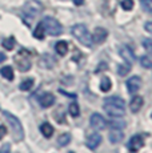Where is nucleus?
<instances>
[{
  "label": "nucleus",
  "instance_id": "f257e3e1",
  "mask_svg": "<svg viewBox=\"0 0 152 153\" xmlns=\"http://www.w3.org/2000/svg\"><path fill=\"white\" fill-rule=\"evenodd\" d=\"M104 111L111 117H123L125 113V101L121 97L112 96L104 100Z\"/></svg>",
  "mask_w": 152,
  "mask_h": 153
},
{
  "label": "nucleus",
  "instance_id": "f03ea898",
  "mask_svg": "<svg viewBox=\"0 0 152 153\" xmlns=\"http://www.w3.org/2000/svg\"><path fill=\"white\" fill-rule=\"evenodd\" d=\"M4 119L7 120V123L10 124L11 129H12L13 139L16 141H22L24 139V129H23L22 124H20L19 119L16 116H13L12 113H10V112H4Z\"/></svg>",
  "mask_w": 152,
  "mask_h": 153
},
{
  "label": "nucleus",
  "instance_id": "7ed1b4c3",
  "mask_svg": "<svg viewBox=\"0 0 152 153\" xmlns=\"http://www.w3.org/2000/svg\"><path fill=\"white\" fill-rule=\"evenodd\" d=\"M72 35L79 40L83 45L91 47L92 45V35L88 32V29L84 24H76L72 27Z\"/></svg>",
  "mask_w": 152,
  "mask_h": 153
},
{
  "label": "nucleus",
  "instance_id": "20e7f679",
  "mask_svg": "<svg viewBox=\"0 0 152 153\" xmlns=\"http://www.w3.org/2000/svg\"><path fill=\"white\" fill-rule=\"evenodd\" d=\"M15 63L16 67L19 68L20 72H27L31 68V56L30 52L27 49H22L17 52V55L15 56Z\"/></svg>",
  "mask_w": 152,
  "mask_h": 153
},
{
  "label": "nucleus",
  "instance_id": "39448f33",
  "mask_svg": "<svg viewBox=\"0 0 152 153\" xmlns=\"http://www.w3.org/2000/svg\"><path fill=\"white\" fill-rule=\"evenodd\" d=\"M42 24L45 29V33L51 35V36H57V35H60L63 32L61 24L56 19H54V17H44Z\"/></svg>",
  "mask_w": 152,
  "mask_h": 153
},
{
  "label": "nucleus",
  "instance_id": "423d86ee",
  "mask_svg": "<svg viewBox=\"0 0 152 153\" xmlns=\"http://www.w3.org/2000/svg\"><path fill=\"white\" fill-rule=\"evenodd\" d=\"M89 124H91V126L95 131H103L107 126V123H106V120H104V117L99 113L92 114L91 119H89Z\"/></svg>",
  "mask_w": 152,
  "mask_h": 153
},
{
  "label": "nucleus",
  "instance_id": "0eeeda50",
  "mask_svg": "<svg viewBox=\"0 0 152 153\" xmlns=\"http://www.w3.org/2000/svg\"><path fill=\"white\" fill-rule=\"evenodd\" d=\"M143 145H144L143 136H140V134H135V136L131 137L130 143H128V149H130L131 152H137L139 149L143 148Z\"/></svg>",
  "mask_w": 152,
  "mask_h": 153
},
{
  "label": "nucleus",
  "instance_id": "6e6552de",
  "mask_svg": "<svg viewBox=\"0 0 152 153\" xmlns=\"http://www.w3.org/2000/svg\"><path fill=\"white\" fill-rule=\"evenodd\" d=\"M142 87V79L139 76H132L127 80V89L130 93H135Z\"/></svg>",
  "mask_w": 152,
  "mask_h": 153
},
{
  "label": "nucleus",
  "instance_id": "1a4fd4ad",
  "mask_svg": "<svg viewBox=\"0 0 152 153\" xmlns=\"http://www.w3.org/2000/svg\"><path fill=\"white\" fill-rule=\"evenodd\" d=\"M120 55L121 57L125 60V63L130 64V65H132L133 61H135V55H133V51L130 48L128 45H123L120 48Z\"/></svg>",
  "mask_w": 152,
  "mask_h": 153
},
{
  "label": "nucleus",
  "instance_id": "9d476101",
  "mask_svg": "<svg viewBox=\"0 0 152 153\" xmlns=\"http://www.w3.org/2000/svg\"><path fill=\"white\" fill-rule=\"evenodd\" d=\"M107 36H108V32H107L104 28H100V27H99V28H96L95 31H93V33H92V42L100 44V43L106 42Z\"/></svg>",
  "mask_w": 152,
  "mask_h": 153
},
{
  "label": "nucleus",
  "instance_id": "9b49d317",
  "mask_svg": "<svg viewBox=\"0 0 152 153\" xmlns=\"http://www.w3.org/2000/svg\"><path fill=\"white\" fill-rule=\"evenodd\" d=\"M101 136L99 133H92L87 137V146L89 149H96L101 144Z\"/></svg>",
  "mask_w": 152,
  "mask_h": 153
},
{
  "label": "nucleus",
  "instance_id": "f8f14e48",
  "mask_svg": "<svg viewBox=\"0 0 152 153\" xmlns=\"http://www.w3.org/2000/svg\"><path fill=\"white\" fill-rule=\"evenodd\" d=\"M143 104H144V100H143L142 96H135V97L131 100L130 108H131V111H132L133 113H137V112L142 109Z\"/></svg>",
  "mask_w": 152,
  "mask_h": 153
},
{
  "label": "nucleus",
  "instance_id": "ddd939ff",
  "mask_svg": "<svg viewBox=\"0 0 152 153\" xmlns=\"http://www.w3.org/2000/svg\"><path fill=\"white\" fill-rule=\"evenodd\" d=\"M39 102L43 108H48V107H52L55 102V96L52 93H44L42 97L39 99Z\"/></svg>",
  "mask_w": 152,
  "mask_h": 153
},
{
  "label": "nucleus",
  "instance_id": "4468645a",
  "mask_svg": "<svg viewBox=\"0 0 152 153\" xmlns=\"http://www.w3.org/2000/svg\"><path fill=\"white\" fill-rule=\"evenodd\" d=\"M123 139H124V134H123V132L120 131V129L113 128L112 131H111V133H110V141H111L112 144L120 143Z\"/></svg>",
  "mask_w": 152,
  "mask_h": 153
},
{
  "label": "nucleus",
  "instance_id": "2eb2a0df",
  "mask_svg": "<svg viewBox=\"0 0 152 153\" xmlns=\"http://www.w3.org/2000/svg\"><path fill=\"white\" fill-rule=\"evenodd\" d=\"M40 132H42V134L47 139H49V137H52V134H54V126L51 124H48V123H44V124L40 125Z\"/></svg>",
  "mask_w": 152,
  "mask_h": 153
},
{
  "label": "nucleus",
  "instance_id": "dca6fc26",
  "mask_svg": "<svg viewBox=\"0 0 152 153\" xmlns=\"http://www.w3.org/2000/svg\"><path fill=\"white\" fill-rule=\"evenodd\" d=\"M0 75L3 76V77H5L7 80H13V69H12V67H10V65H5V67H3L1 69H0Z\"/></svg>",
  "mask_w": 152,
  "mask_h": 153
},
{
  "label": "nucleus",
  "instance_id": "f3484780",
  "mask_svg": "<svg viewBox=\"0 0 152 153\" xmlns=\"http://www.w3.org/2000/svg\"><path fill=\"white\" fill-rule=\"evenodd\" d=\"M44 36H45V29H44V27H43L42 23H39L37 27L35 28V31H34V37L37 39V40H43Z\"/></svg>",
  "mask_w": 152,
  "mask_h": 153
},
{
  "label": "nucleus",
  "instance_id": "a211bd4d",
  "mask_svg": "<svg viewBox=\"0 0 152 153\" xmlns=\"http://www.w3.org/2000/svg\"><path fill=\"white\" fill-rule=\"evenodd\" d=\"M55 49H56V52L60 56H64V55H67V52H68V44L66 42H59V43H56V45H55Z\"/></svg>",
  "mask_w": 152,
  "mask_h": 153
},
{
  "label": "nucleus",
  "instance_id": "6ab92c4d",
  "mask_svg": "<svg viewBox=\"0 0 152 153\" xmlns=\"http://www.w3.org/2000/svg\"><path fill=\"white\" fill-rule=\"evenodd\" d=\"M71 140H72L71 134L69 133H63V134H60L59 139H57V144H59L60 146H66V145H68V144L71 143Z\"/></svg>",
  "mask_w": 152,
  "mask_h": 153
},
{
  "label": "nucleus",
  "instance_id": "aec40b11",
  "mask_svg": "<svg viewBox=\"0 0 152 153\" xmlns=\"http://www.w3.org/2000/svg\"><path fill=\"white\" fill-rule=\"evenodd\" d=\"M112 88V81H111L110 77H103L100 83V89L101 92H108V91Z\"/></svg>",
  "mask_w": 152,
  "mask_h": 153
},
{
  "label": "nucleus",
  "instance_id": "412c9836",
  "mask_svg": "<svg viewBox=\"0 0 152 153\" xmlns=\"http://www.w3.org/2000/svg\"><path fill=\"white\" fill-rule=\"evenodd\" d=\"M1 45H3V48L7 49V51H12L13 47H15V39H13L12 36H11V37H7V39L3 40Z\"/></svg>",
  "mask_w": 152,
  "mask_h": 153
},
{
  "label": "nucleus",
  "instance_id": "4be33fe9",
  "mask_svg": "<svg viewBox=\"0 0 152 153\" xmlns=\"http://www.w3.org/2000/svg\"><path fill=\"white\" fill-rule=\"evenodd\" d=\"M68 112H69V114H71L72 117H77L79 114H80V108H79L77 102H72V104L69 105V108H68Z\"/></svg>",
  "mask_w": 152,
  "mask_h": 153
},
{
  "label": "nucleus",
  "instance_id": "5701e85b",
  "mask_svg": "<svg viewBox=\"0 0 152 153\" xmlns=\"http://www.w3.org/2000/svg\"><path fill=\"white\" fill-rule=\"evenodd\" d=\"M32 87H34V79H25L20 84V89L22 91H30Z\"/></svg>",
  "mask_w": 152,
  "mask_h": 153
},
{
  "label": "nucleus",
  "instance_id": "b1692460",
  "mask_svg": "<svg viewBox=\"0 0 152 153\" xmlns=\"http://www.w3.org/2000/svg\"><path fill=\"white\" fill-rule=\"evenodd\" d=\"M142 7L148 13H152V0H142Z\"/></svg>",
  "mask_w": 152,
  "mask_h": 153
},
{
  "label": "nucleus",
  "instance_id": "393cba45",
  "mask_svg": "<svg viewBox=\"0 0 152 153\" xmlns=\"http://www.w3.org/2000/svg\"><path fill=\"white\" fill-rule=\"evenodd\" d=\"M121 8L124 11H131L133 8V0H123L121 1Z\"/></svg>",
  "mask_w": 152,
  "mask_h": 153
},
{
  "label": "nucleus",
  "instance_id": "a878e982",
  "mask_svg": "<svg viewBox=\"0 0 152 153\" xmlns=\"http://www.w3.org/2000/svg\"><path fill=\"white\" fill-rule=\"evenodd\" d=\"M130 69H131V65H125V67H123V65H119V68H118V73L120 76H125L128 72H130Z\"/></svg>",
  "mask_w": 152,
  "mask_h": 153
},
{
  "label": "nucleus",
  "instance_id": "bb28decb",
  "mask_svg": "<svg viewBox=\"0 0 152 153\" xmlns=\"http://www.w3.org/2000/svg\"><path fill=\"white\" fill-rule=\"evenodd\" d=\"M143 47H144L150 53H152V39H144L143 40Z\"/></svg>",
  "mask_w": 152,
  "mask_h": 153
},
{
  "label": "nucleus",
  "instance_id": "cd10ccee",
  "mask_svg": "<svg viewBox=\"0 0 152 153\" xmlns=\"http://www.w3.org/2000/svg\"><path fill=\"white\" fill-rule=\"evenodd\" d=\"M140 63H142V65L145 67V68H150V67H152V61L148 57H142V59H140Z\"/></svg>",
  "mask_w": 152,
  "mask_h": 153
},
{
  "label": "nucleus",
  "instance_id": "c85d7f7f",
  "mask_svg": "<svg viewBox=\"0 0 152 153\" xmlns=\"http://www.w3.org/2000/svg\"><path fill=\"white\" fill-rule=\"evenodd\" d=\"M5 134H7V128H5L4 125H0V140H1Z\"/></svg>",
  "mask_w": 152,
  "mask_h": 153
},
{
  "label": "nucleus",
  "instance_id": "c756f323",
  "mask_svg": "<svg viewBox=\"0 0 152 153\" xmlns=\"http://www.w3.org/2000/svg\"><path fill=\"white\" fill-rule=\"evenodd\" d=\"M144 28H145V31H147V32H150V33H152V22L145 23Z\"/></svg>",
  "mask_w": 152,
  "mask_h": 153
},
{
  "label": "nucleus",
  "instance_id": "7c9ffc66",
  "mask_svg": "<svg viewBox=\"0 0 152 153\" xmlns=\"http://www.w3.org/2000/svg\"><path fill=\"white\" fill-rule=\"evenodd\" d=\"M74 3H75V5H81L84 3V0H74Z\"/></svg>",
  "mask_w": 152,
  "mask_h": 153
},
{
  "label": "nucleus",
  "instance_id": "2f4dec72",
  "mask_svg": "<svg viewBox=\"0 0 152 153\" xmlns=\"http://www.w3.org/2000/svg\"><path fill=\"white\" fill-rule=\"evenodd\" d=\"M4 60H5V56H4V53H1V52H0V63H3Z\"/></svg>",
  "mask_w": 152,
  "mask_h": 153
},
{
  "label": "nucleus",
  "instance_id": "473e14b6",
  "mask_svg": "<svg viewBox=\"0 0 152 153\" xmlns=\"http://www.w3.org/2000/svg\"><path fill=\"white\" fill-rule=\"evenodd\" d=\"M68 153H75V152H68Z\"/></svg>",
  "mask_w": 152,
  "mask_h": 153
}]
</instances>
